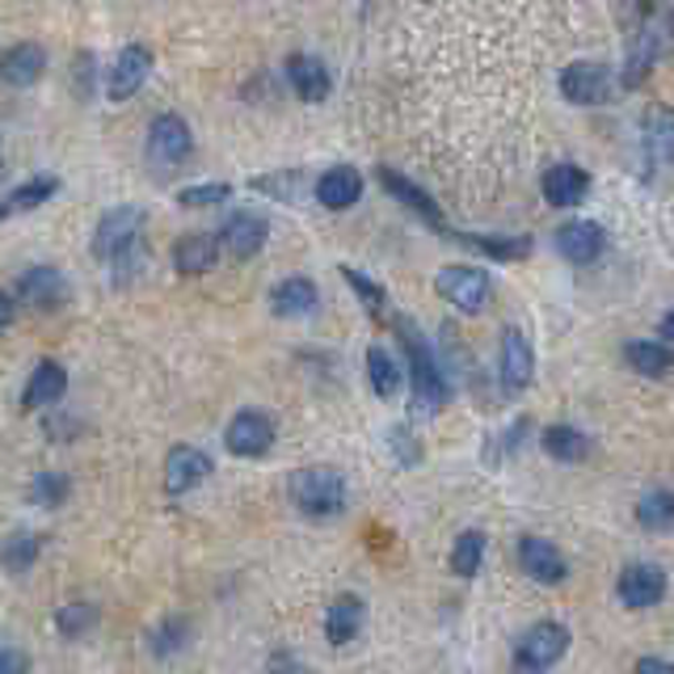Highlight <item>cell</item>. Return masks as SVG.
Listing matches in <instances>:
<instances>
[{
	"label": "cell",
	"instance_id": "obj_1",
	"mask_svg": "<svg viewBox=\"0 0 674 674\" xmlns=\"http://www.w3.org/2000/svg\"><path fill=\"white\" fill-rule=\"evenodd\" d=\"M392 325H397V337L400 346H405V358H409V384H413L409 413H413V418H435L442 405H447V397H451V388H447V379H442L439 371V358H435L430 341L421 337V329L409 316H397Z\"/></svg>",
	"mask_w": 674,
	"mask_h": 674
},
{
	"label": "cell",
	"instance_id": "obj_2",
	"mask_svg": "<svg viewBox=\"0 0 674 674\" xmlns=\"http://www.w3.org/2000/svg\"><path fill=\"white\" fill-rule=\"evenodd\" d=\"M287 493L308 519H334L346 510V477L337 468H299L287 481Z\"/></svg>",
	"mask_w": 674,
	"mask_h": 674
},
{
	"label": "cell",
	"instance_id": "obj_3",
	"mask_svg": "<svg viewBox=\"0 0 674 674\" xmlns=\"http://www.w3.org/2000/svg\"><path fill=\"white\" fill-rule=\"evenodd\" d=\"M144 211L140 207H114L105 211L93 228V257L114 266L123 253L131 249H144Z\"/></svg>",
	"mask_w": 674,
	"mask_h": 674
},
{
	"label": "cell",
	"instance_id": "obj_4",
	"mask_svg": "<svg viewBox=\"0 0 674 674\" xmlns=\"http://www.w3.org/2000/svg\"><path fill=\"white\" fill-rule=\"evenodd\" d=\"M274 439H278V430H274V418L266 409H241V413L228 421V430H224V447H228L236 460H262V456H270Z\"/></svg>",
	"mask_w": 674,
	"mask_h": 674
},
{
	"label": "cell",
	"instance_id": "obj_5",
	"mask_svg": "<svg viewBox=\"0 0 674 674\" xmlns=\"http://www.w3.org/2000/svg\"><path fill=\"white\" fill-rule=\"evenodd\" d=\"M435 287L439 295L451 304V308H460V313H481L484 304H489V274L481 266H442L439 278H435Z\"/></svg>",
	"mask_w": 674,
	"mask_h": 674
},
{
	"label": "cell",
	"instance_id": "obj_6",
	"mask_svg": "<svg viewBox=\"0 0 674 674\" xmlns=\"http://www.w3.org/2000/svg\"><path fill=\"white\" fill-rule=\"evenodd\" d=\"M615 594L632 611L657 607L666 599V573L653 561H629V565L620 569V578H615Z\"/></svg>",
	"mask_w": 674,
	"mask_h": 674
},
{
	"label": "cell",
	"instance_id": "obj_7",
	"mask_svg": "<svg viewBox=\"0 0 674 674\" xmlns=\"http://www.w3.org/2000/svg\"><path fill=\"white\" fill-rule=\"evenodd\" d=\"M190 152H194V135H190V123L182 114H161L152 131H147V156L156 161V165L165 168H177L190 161Z\"/></svg>",
	"mask_w": 674,
	"mask_h": 674
},
{
	"label": "cell",
	"instance_id": "obj_8",
	"mask_svg": "<svg viewBox=\"0 0 674 674\" xmlns=\"http://www.w3.org/2000/svg\"><path fill=\"white\" fill-rule=\"evenodd\" d=\"M147 72H152V51L144 42H126L114 68H110V76H105V98L110 102H131L144 89Z\"/></svg>",
	"mask_w": 674,
	"mask_h": 674
},
{
	"label": "cell",
	"instance_id": "obj_9",
	"mask_svg": "<svg viewBox=\"0 0 674 674\" xmlns=\"http://www.w3.org/2000/svg\"><path fill=\"white\" fill-rule=\"evenodd\" d=\"M18 295L21 304L34 308V313H55V308H63L72 299V287H68L63 270H55V266H30L18 278Z\"/></svg>",
	"mask_w": 674,
	"mask_h": 674
},
{
	"label": "cell",
	"instance_id": "obj_10",
	"mask_svg": "<svg viewBox=\"0 0 674 674\" xmlns=\"http://www.w3.org/2000/svg\"><path fill=\"white\" fill-rule=\"evenodd\" d=\"M565 650H569L565 624H561V620H540V624H531V629L523 632L514 657L527 662V666H544V671H552V666L565 657Z\"/></svg>",
	"mask_w": 674,
	"mask_h": 674
},
{
	"label": "cell",
	"instance_id": "obj_11",
	"mask_svg": "<svg viewBox=\"0 0 674 674\" xmlns=\"http://www.w3.org/2000/svg\"><path fill=\"white\" fill-rule=\"evenodd\" d=\"M561 98L573 105H603L611 98V72L590 60L569 63L561 68Z\"/></svg>",
	"mask_w": 674,
	"mask_h": 674
},
{
	"label": "cell",
	"instance_id": "obj_12",
	"mask_svg": "<svg viewBox=\"0 0 674 674\" xmlns=\"http://www.w3.org/2000/svg\"><path fill=\"white\" fill-rule=\"evenodd\" d=\"M519 565L540 586H556V582L569 578V561L561 556V548L552 544V540H540V535H523L519 540Z\"/></svg>",
	"mask_w": 674,
	"mask_h": 674
},
{
	"label": "cell",
	"instance_id": "obj_13",
	"mask_svg": "<svg viewBox=\"0 0 674 674\" xmlns=\"http://www.w3.org/2000/svg\"><path fill=\"white\" fill-rule=\"evenodd\" d=\"M270 241V224H266V215H257V211H236L224 232H219V249H228L236 262H249L262 253V245Z\"/></svg>",
	"mask_w": 674,
	"mask_h": 674
},
{
	"label": "cell",
	"instance_id": "obj_14",
	"mask_svg": "<svg viewBox=\"0 0 674 674\" xmlns=\"http://www.w3.org/2000/svg\"><path fill=\"white\" fill-rule=\"evenodd\" d=\"M662 51H666L662 18H650L641 30H636V39H632V47H629V60H624V89H636V84L645 81L653 72V63L662 60Z\"/></svg>",
	"mask_w": 674,
	"mask_h": 674
},
{
	"label": "cell",
	"instance_id": "obj_15",
	"mask_svg": "<svg viewBox=\"0 0 674 674\" xmlns=\"http://www.w3.org/2000/svg\"><path fill=\"white\" fill-rule=\"evenodd\" d=\"M502 388L514 397V392H523L527 384L535 379V350H531V341H527L523 329H506L502 334Z\"/></svg>",
	"mask_w": 674,
	"mask_h": 674
},
{
	"label": "cell",
	"instance_id": "obj_16",
	"mask_svg": "<svg viewBox=\"0 0 674 674\" xmlns=\"http://www.w3.org/2000/svg\"><path fill=\"white\" fill-rule=\"evenodd\" d=\"M211 477V460L198 451V447H190V442H177L173 451H168L165 460V493L173 498H182L190 489H198V484Z\"/></svg>",
	"mask_w": 674,
	"mask_h": 674
},
{
	"label": "cell",
	"instance_id": "obj_17",
	"mask_svg": "<svg viewBox=\"0 0 674 674\" xmlns=\"http://www.w3.org/2000/svg\"><path fill=\"white\" fill-rule=\"evenodd\" d=\"M379 182H384V190H388L397 203H405V207L413 211L418 219H426L435 232H447V219H442L439 203H435V198H430L413 177H405V173H397V168H379Z\"/></svg>",
	"mask_w": 674,
	"mask_h": 674
},
{
	"label": "cell",
	"instance_id": "obj_18",
	"mask_svg": "<svg viewBox=\"0 0 674 674\" xmlns=\"http://www.w3.org/2000/svg\"><path fill=\"white\" fill-rule=\"evenodd\" d=\"M607 245V236L599 224H590V219H573V224H561L556 228V253L573 262V266H590L599 253Z\"/></svg>",
	"mask_w": 674,
	"mask_h": 674
},
{
	"label": "cell",
	"instance_id": "obj_19",
	"mask_svg": "<svg viewBox=\"0 0 674 674\" xmlns=\"http://www.w3.org/2000/svg\"><path fill=\"white\" fill-rule=\"evenodd\" d=\"M63 392H68V371H63V362H55V358H42L39 367L30 371V379H25V392H21V409H51L55 400H63Z\"/></svg>",
	"mask_w": 674,
	"mask_h": 674
},
{
	"label": "cell",
	"instance_id": "obj_20",
	"mask_svg": "<svg viewBox=\"0 0 674 674\" xmlns=\"http://www.w3.org/2000/svg\"><path fill=\"white\" fill-rule=\"evenodd\" d=\"M42 68H47V51H42L39 42H13L4 55H0V81L13 84V89H30V84L42 76Z\"/></svg>",
	"mask_w": 674,
	"mask_h": 674
},
{
	"label": "cell",
	"instance_id": "obj_21",
	"mask_svg": "<svg viewBox=\"0 0 674 674\" xmlns=\"http://www.w3.org/2000/svg\"><path fill=\"white\" fill-rule=\"evenodd\" d=\"M362 198V177L350 165H334L316 177V203L329 211H346Z\"/></svg>",
	"mask_w": 674,
	"mask_h": 674
},
{
	"label": "cell",
	"instance_id": "obj_22",
	"mask_svg": "<svg viewBox=\"0 0 674 674\" xmlns=\"http://www.w3.org/2000/svg\"><path fill=\"white\" fill-rule=\"evenodd\" d=\"M219 262V236H207V232H190L173 245V270L186 274V278H198L207 274L211 266Z\"/></svg>",
	"mask_w": 674,
	"mask_h": 674
},
{
	"label": "cell",
	"instance_id": "obj_23",
	"mask_svg": "<svg viewBox=\"0 0 674 674\" xmlns=\"http://www.w3.org/2000/svg\"><path fill=\"white\" fill-rule=\"evenodd\" d=\"M287 84L295 89V98L299 102H325L329 98V68L316 60V55H292L287 60Z\"/></svg>",
	"mask_w": 674,
	"mask_h": 674
},
{
	"label": "cell",
	"instance_id": "obj_24",
	"mask_svg": "<svg viewBox=\"0 0 674 674\" xmlns=\"http://www.w3.org/2000/svg\"><path fill=\"white\" fill-rule=\"evenodd\" d=\"M590 194V173L582 165H552L544 173V198L552 207H578Z\"/></svg>",
	"mask_w": 674,
	"mask_h": 674
},
{
	"label": "cell",
	"instance_id": "obj_25",
	"mask_svg": "<svg viewBox=\"0 0 674 674\" xmlns=\"http://www.w3.org/2000/svg\"><path fill=\"white\" fill-rule=\"evenodd\" d=\"M362 620H367V607L358 594H337L329 611H325V641L329 645H350L358 632H362Z\"/></svg>",
	"mask_w": 674,
	"mask_h": 674
},
{
	"label": "cell",
	"instance_id": "obj_26",
	"mask_svg": "<svg viewBox=\"0 0 674 674\" xmlns=\"http://www.w3.org/2000/svg\"><path fill=\"white\" fill-rule=\"evenodd\" d=\"M316 304H320V292H316L313 278H304V274L283 278V283L270 292L274 316H308V313H316Z\"/></svg>",
	"mask_w": 674,
	"mask_h": 674
},
{
	"label": "cell",
	"instance_id": "obj_27",
	"mask_svg": "<svg viewBox=\"0 0 674 674\" xmlns=\"http://www.w3.org/2000/svg\"><path fill=\"white\" fill-rule=\"evenodd\" d=\"M544 451L552 456V460L561 463H582L594 451V442H590V435H582L578 426H569V421H556V426H548L544 430Z\"/></svg>",
	"mask_w": 674,
	"mask_h": 674
},
{
	"label": "cell",
	"instance_id": "obj_28",
	"mask_svg": "<svg viewBox=\"0 0 674 674\" xmlns=\"http://www.w3.org/2000/svg\"><path fill=\"white\" fill-rule=\"evenodd\" d=\"M624 358H629L632 371L645 379L671 376V367H674V350L671 346H662V341H629V346H624Z\"/></svg>",
	"mask_w": 674,
	"mask_h": 674
},
{
	"label": "cell",
	"instance_id": "obj_29",
	"mask_svg": "<svg viewBox=\"0 0 674 674\" xmlns=\"http://www.w3.org/2000/svg\"><path fill=\"white\" fill-rule=\"evenodd\" d=\"M39 535L34 531H25V527H18V531H9L4 540H0V565H4V573H25V569L39 561Z\"/></svg>",
	"mask_w": 674,
	"mask_h": 674
},
{
	"label": "cell",
	"instance_id": "obj_30",
	"mask_svg": "<svg viewBox=\"0 0 674 674\" xmlns=\"http://www.w3.org/2000/svg\"><path fill=\"white\" fill-rule=\"evenodd\" d=\"M636 523L645 531H674V493L671 489H645L636 502Z\"/></svg>",
	"mask_w": 674,
	"mask_h": 674
},
{
	"label": "cell",
	"instance_id": "obj_31",
	"mask_svg": "<svg viewBox=\"0 0 674 674\" xmlns=\"http://www.w3.org/2000/svg\"><path fill=\"white\" fill-rule=\"evenodd\" d=\"M460 245L481 249L493 262H519L531 253V236H477V232H460Z\"/></svg>",
	"mask_w": 674,
	"mask_h": 674
},
{
	"label": "cell",
	"instance_id": "obj_32",
	"mask_svg": "<svg viewBox=\"0 0 674 674\" xmlns=\"http://www.w3.org/2000/svg\"><path fill=\"white\" fill-rule=\"evenodd\" d=\"M645 144L657 161H671L674 165V110L671 105H653L645 114Z\"/></svg>",
	"mask_w": 674,
	"mask_h": 674
},
{
	"label": "cell",
	"instance_id": "obj_33",
	"mask_svg": "<svg viewBox=\"0 0 674 674\" xmlns=\"http://www.w3.org/2000/svg\"><path fill=\"white\" fill-rule=\"evenodd\" d=\"M367 379H371L379 400H392L400 392V367L384 346H371V350H367Z\"/></svg>",
	"mask_w": 674,
	"mask_h": 674
},
{
	"label": "cell",
	"instance_id": "obj_34",
	"mask_svg": "<svg viewBox=\"0 0 674 674\" xmlns=\"http://www.w3.org/2000/svg\"><path fill=\"white\" fill-rule=\"evenodd\" d=\"M484 548H489L484 531H463L460 540H456V548H451V573H456V578H477L484 561Z\"/></svg>",
	"mask_w": 674,
	"mask_h": 674
},
{
	"label": "cell",
	"instance_id": "obj_35",
	"mask_svg": "<svg viewBox=\"0 0 674 674\" xmlns=\"http://www.w3.org/2000/svg\"><path fill=\"white\" fill-rule=\"evenodd\" d=\"M55 194H60V177H55V173H39V177H30V182H21V186L9 190V207L34 211V207H42L47 198H55Z\"/></svg>",
	"mask_w": 674,
	"mask_h": 674
},
{
	"label": "cell",
	"instance_id": "obj_36",
	"mask_svg": "<svg viewBox=\"0 0 674 674\" xmlns=\"http://www.w3.org/2000/svg\"><path fill=\"white\" fill-rule=\"evenodd\" d=\"M98 620H102V611L93 607V603H63V607L55 611V629H60V636H68V641L93 632Z\"/></svg>",
	"mask_w": 674,
	"mask_h": 674
},
{
	"label": "cell",
	"instance_id": "obj_37",
	"mask_svg": "<svg viewBox=\"0 0 674 674\" xmlns=\"http://www.w3.org/2000/svg\"><path fill=\"white\" fill-rule=\"evenodd\" d=\"M68 493H72V481H68L63 472H39V477L30 481V502L47 506V510L68 502Z\"/></svg>",
	"mask_w": 674,
	"mask_h": 674
},
{
	"label": "cell",
	"instance_id": "obj_38",
	"mask_svg": "<svg viewBox=\"0 0 674 674\" xmlns=\"http://www.w3.org/2000/svg\"><path fill=\"white\" fill-rule=\"evenodd\" d=\"M190 641V624L186 620H165V624H156V629L147 632V645L156 657H173V653L182 650Z\"/></svg>",
	"mask_w": 674,
	"mask_h": 674
},
{
	"label": "cell",
	"instance_id": "obj_39",
	"mask_svg": "<svg viewBox=\"0 0 674 674\" xmlns=\"http://www.w3.org/2000/svg\"><path fill=\"white\" fill-rule=\"evenodd\" d=\"M232 198V186L228 182H207V186H186L177 190V203L190 211H203V207H219Z\"/></svg>",
	"mask_w": 674,
	"mask_h": 674
},
{
	"label": "cell",
	"instance_id": "obj_40",
	"mask_svg": "<svg viewBox=\"0 0 674 674\" xmlns=\"http://www.w3.org/2000/svg\"><path fill=\"white\" fill-rule=\"evenodd\" d=\"M341 278L355 287V295L362 299V308L371 316H384V304H388V295H384V287L379 283H371L362 270H355V266H341Z\"/></svg>",
	"mask_w": 674,
	"mask_h": 674
},
{
	"label": "cell",
	"instance_id": "obj_41",
	"mask_svg": "<svg viewBox=\"0 0 674 674\" xmlns=\"http://www.w3.org/2000/svg\"><path fill=\"white\" fill-rule=\"evenodd\" d=\"M388 442H392V456H397L405 468H413V463L421 460V442L413 439V430H409V426H392Z\"/></svg>",
	"mask_w": 674,
	"mask_h": 674
},
{
	"label": "cell",
	"instance_id": "obj_42",
	"mask_svg": "<svg viewBox=\"0 0 674 674\" xmlns=\"http://www.w3.org/2000/svg\"><path fill=\"white\" fill-rule=\"evenodd\" d=\"M0 674H30V657H25V650L0 641Z\"/></svg>",
	"mask_w": 674,
	"mask_h": 674
},
{
	"label": "cell",
	"instance_id": "obj_43",
	"mask_svg": "<svg viewBox=\"0 0 674 674\" xmlns=\"http://www.w3.org/2000/svg\"><path fill=\"white\" fill-rule=\"evenodd\" d=\"M266 674H308V666H304L299 657H292V653H274Z\"/></svg>",
	"mask_w": 674,
	"mask_h": 674
},
{
	"label": "cell",
	"instance_id": "obj_44",
	"mask_svg": "<svg viewBox=\"0 0 674 674\" xmlns=\"http://www.w3.org/2000/svg\"><path fill=\"white\" fill-rule=\"evenodd\" d=\"M636 674H674V662H666V657H641Z\"/></svg>",
	"mask_w": 674,
	"mask_h": 674
},
{
	"label": "cell",
	"instance_id": "obj_45",
	"mask_svg": "<svg viewBox=\"0 0 674 674\" xmlns=\"http://www.w3.org/2000/svg\"><path fill=\"white\" fill-rule=\"evenodd\" d=\"M9 320H13V299H9V295L0 292V329H4Z\"/></svg>",
	"mask_w": 674,
	"mask_h": 674
},
{
	"label": "cell",
	"instance_id": "obj_46",
	"mask_svg": "<svg viewBox=\"0 0 674 674\" xmlns=\"http://www.w3.org/2000/svg\"><path fill=\"white\" fill-rule=\"evenodd\" d=\"M510 674H548V671H544V666H527V662H519V657H514Z\"/></svg>",
	"mask_w": 674,
	"mask_h": 674
},
{
	"label": "cell",
	"instance_id": "obj_47",
	"mask_svg": "<svg viewBox=\"0 0 674 674\" xmlns=\"http://www.w3.org/2000/svg\"><path fill=\"white\" fill-rule=\"evenodd\" d=\"M662 337H666V341H674V313L662 316Z\"/></svg>",
	"mask_w": 674,
	"mask_h": 674
},
{
	"label": "cell",
	"instance_id": "obj_48",
	"mask_svg": "<svg viewBox=\"0 0 674 674\" xmlns=\"http://www.w3.org/2000/svg\"><path fill=\"white\" fill-rule=\"evenodd\" d=\"M9 215H13V207H9V203H0V219H9Z\"/></svg>",
	"mask_w": 674,
	"mask_h": 674
},
{
	"label": "cell",
	"instance_id": "obj_49",
	"mask_svg": "<svg viewBox=\"0 0 674 674\" xmlns=\"http://www.w3.org/2000/svg\"><path fill=\"white\" fill-rule=\"evenodd\" d=\"M0 173H4V168H0Z\"/></svg>",
	"mask_w": 674,
	"mask_h": 674
}]
</instances>
